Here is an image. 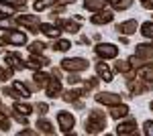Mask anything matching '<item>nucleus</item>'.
Segmentation results:
<instances>
[{
  "label": "nucleus",
  "instance_id": "obj_33",
  "mask_svg": "<svg viewBox=\"0 0 153 136\" xmlns=\"http://www.w3.org/2000/svg\"><path fill=\"white\" fill-rule=\"evenodd\" d=\"M98 87V77H92V79H86L84 81V87H82V96H86L88 91H92Z\"/></svg>",
  "mask_w": 153,
  "mask_h": 136
},
{
  "label": "nucleus",
  "instance_id": "obj_31",
  "mask_svg": "<svg viewBox=\"0 0 153 136\" xmlns=\"http://www.w3.org/2000/svg\"><path fill=\"white\" fill-rule=\"evenodd\" d=\"M53 49L59 51V53H63V51H70V49H71V43H70V41H65V39H55Z\"/></svg>",
  "mask_w": 153,
  "mask_h": 136
},
{
  "label": "nucleus",
  "instance_id": "obj_46",
  "mask_svg": "<svg viewBox=\"0 0 153 136\" xmlns=\"http://www.w3.org/2000/svg\"><path fill=\"white\" fill-rule=\"evenodd\" d=\"M19 136H35V130H31V128H25L19 132Z\"/></svg>",
  "mask_w": 153,
  "mask_h": 136
},
{
  "label": "nucleus",
  "instance_id": "obj_28",
  "mask_svg": "<svg viewBox=\"0 0 153 136\" xmlns=\"http://www.w3.org/2000/svg\"><path fill=\"white\" fill-rule=\"evenodd\" d=\"M12 110H14V112H21L23 116H31V114H33V106H29V104H23V102H14Z\"/></svg>",
  "mask_w": 153,
  "mask_h": 136
},
{
  "label": "nucleus",
  "instance_id": "obj_20",
  "mask_svg": "<svg viewBox=\"0 0 153 136\" xmlns=\"http://www.w3.org/2000/svg\"><path fill=\"white\" fill-rule=\"evenodd\" d=\"M135 55L143 57V59H153V43H139L135 49Z\"/></svg>",
  "mask_w": 153,
  "mask_h": 136
},
{
  "label": "nucleus",
  "instance_id": "obj_4",
  "mask_svg": "<svg viewBox=\"0 0 153 136\" xmlns=\"http://www.w3.org/2000/svg\"><path fill=\"white\" fill-rule=\"evenodd\" d=\"M127 87H129L131 96H141L145 91L153 90V83H147V81H143L141 77H139V79L133 77V79H127Z\"/></svg>",
  "mask_w": 153,
  "mask_h": 136
},
{
  "label": "nucleus",
  "instance_id": "obj_19",
  "mask_svg": "<svg viewBox=\"0 0 153 136\" xmlns=\"http://www.w3.org/2000/svg\"><path fill=\"white\" fill-rule=\"evenodd\" d=\"M108 4H110V0H84V8L90 10V12L104 10Z\"/></svg>",
  "mask_w": 153,
  "mask_h": 136
},
{
  "label": "nucleus",
  "instance_id": "obj_41",
  "mask_svg": "<svg viewBox=\"0 0 153 136\" xmlns=\"http://www.w3.org/2000/svg\"><path fill=\"white\" fill-rule=\"evenodd\" d=\"M143 132L147 136H153V120H147V122L143 124Z\"/></svg>",
  "mask_w": 153,
  "mask_h": 136
},
{
  "label": "nucleus",
  "instance_id": "obj_24",
  "mask_svg": "<svg viewBox=\"0 0 153 136\" xmlns=\"http://www.w3.org/2000/svg\"><path fill=\"white\" fill-rule=\"evenodd\" d=\"M127 61H129V65H131L133 69H135V71H139L141 67L149 65V63H147V59H143V57H139V55H131L129 59H127Z\"/></svg>",
  "mask_w": 153,
  "mask_h": 136
},
{
  "label": "nucleus",
  "instance_id": "obj_10",
  "mask_svg": "<svg viewBox=\"0 0 153 136\" xmlns=\"http://www.w3.org/2000/svg\"><path fill=\"white\" fill-rule=\"evenodd\" d=\"M4 61H6V65H8L10 69H14V71H23V69H27V61H23L19 53H6Z\"/></svg>",
  "mask_w": 153,
  "mask_h": 136
},
{
  "label": "nucleus",
  "instance_id": "obj_47",
  "mask_svg": "<svg viewBox=\"0 0 153 136\" xmlns=\"http://www.w3.org/2000/svg\"><path fill=\"white\" fill-rule=\"evenodd\" d=\"M0 112L4 114V116H10V114H12V108H6V106H2V104H0Z\"/></svg>",
  "mask_w": 153,
  "mask_h": 136
},
{
  "label": "nucleus",
  "instance_id": "obj_42",
  "mask_svg": "<svg viewBox=\"0 0 153 136\" xmlns=\"http://www.w3.org/2000/svg\"><path fill=\"white\" fill-rule=\"evenodd\" d=\"M10 116L14 118V120H16V122H19V124H27V116H23L21 112H14V110H12Z\"/></svg>",
  "mask_w": 153,
  "mask_h": 136
},
{
  "label": "nucleus",
  "instance_id": "obj_5",
  "mask_svg": "<svg viewBox=\"0 0 153 136\" xmlns=\"http://www.w3.org/2000/svg\"><path fill=\"white\" fill-rule=\"evenodd\" d=\"M57 124L63 134H71V130L76 126V118L71 116V112H57Z\"/></svg>",
  "mask_w": 153,
  "mask_h": 136
},
{
  "label": "nucleus",
  "instance_id": "obj_30",
  "mask_svg": "<svg viewBox=\"0 0 153 136\" xmlns=\"http://www.w3.org/2000/svg\"><path fill=\"white\" fill-rule=\"evenodd\" d=\"M14 6L12 4H8L6 0H0V16H12L14 14Z\"/></svg>",
  "mask_w": 153,
  "mask_h": 136
},
{
  "label": "nucleus",
  "instance_id": "obj_8",
  "mask_svg": "<svg viewBox=\"0 0 153 136\" xmlns=\"http://www.w3.org/2000/svg\"><path fill=\"white\" fill-rule=\"evenodd\" d=\"M94 100L98 104H102V106H114V104L120 102V96L118 93H114V91H96V96H94Z\"/></svg>",
  "mask_w": 153,
  "mask_h": 136
},
{
  "label": "nucleus",
  "instance_id": "obj_2",
  "mask_svg": "<svg viewBox=\"0 0 153 136\" xmlns=\"http://www.w3.org/2000/svg\"><path fill=\"white\" fill-rule=\"evenodd\" d=\"M88 67H90V63L84 57H65L61 61V69L68 71V73H82Z\"/></svg>",
  "mask_w": 153,
  "mask_h": 136
},
{
  "label": "nucleus",
  "instance_id": "obj_18",
  "mask_svg": "<svg viewBox=\"0 0 153 136\" xmlns=\"http://www.w3.org/2000/svg\"><path fill=\"white\" fill-rule=\"evenodd\" d=\"M137 26H139V23H137L135 18H131V21H125V23L117 24L114 29H117L120 35H125V37H127V35H133V33H135V31H137Z\"/></svg>",
  "mask_w": 153,
  "mask_h": 136
},
{
  "label": "nucleus",
  "instance_id": "obj_32",
  "mask_svg": "<svg viewBox=\"0 0 153 136\" xmlns=\"http://www.w3.org/2000/svg\"><path fill=\"white\" fill-rule=\"evenodd\" d=\"M14 87H16V91L23 96V100L25 98H29L31 96V90H29V85H27V81H14Z\"/></svg>",
  "mask_w": 153,
  "mask_h": 136
},
{
  "label": "nucleus",
  "instance_id": "obj_17",
  "mask_svg": "<svg viewBox=\"0 0 153 136\" xmlns=\"http://www.w3.org/2000/svg\"><path fill=\"white\" fill-rule=\"evenodd\" d=\"M55 26H59L61 31H68V33H71V35H76L80 31V23H78V21H68V18H57Z\"/></svg>",
  "mask_w": 153,
  "mask_h": 136
},
{
  "label": "nucleus",
  "instance_id": "obj_23",
  "mask_svg": "<svg viewBox=\"0 0 153 136\" xmlns=\"http://www.w3.org/2000/svg\"><path fill=\"white\" fill-rule=\"evenodd\" d=\"M53 4H57V0H35L33 2V10L43 12V10H47V8H51Z\"/></svg>",
  "mask_w": 153,
  "mask_h": 136
},
{
  "label": "nucleus",
  "instance_id": "obj_44",
  "mask_svg": "<svg viewBox=\"0 0 153 136\" xmlns=\"http://www.w3.org/2000/svg\"><path fill=\"white\" fill-rule=\"evenodd\" d=\"M63 10H65V4H59V2H57V6L53 8V16H57V14H61Z\"/></svg>",
  "mask_w": 153,
  "mask_h": 136
},
{
  "label": "nucleus",
  "instance_id": "obj_21",
  "mask_svg": "<svg viewBox=\"0 0 153 136\" xmlns=\"http://www.w3.org/2000/svg\"><path fill=\"white\" fill-rule=\"evenodd\" d=\"M35 128L41 132V134H55V128H53V124L49 122V120H45V118H39L37 120V124H35Z\"/></svg>",
  "mask_w": 153,
  "mask_h": 136
},
{
  "label": "nucleus",
  "instance_id": "obj_13",
  "mask_svg": "<svg viewBox=\"0 0 153 136\" xmlns=\"http://www.w3.org/2000/svg\"><path fill=\"white\" fill-rule=\"evenodd\" d=\"M49 65V59L43 55H35V53H31V57H29V61H27V69H33V71H37V69H43Z\"/></svg>",
  "mask_w": 153,
  "mask_h": 136
},
{
  "label": "nucleus",
  "instance_id": "obj_11",
  "mask_svg": "<svg viewBox=\"0 0 153 136\" xmlns=\"http://www.w3.org/2000/svg\"><path fill=\"white\" fill-rule=\"evenodd\" d=\"M135 132H137V120L135 118H129V120H125L117 126L118 136H129V134H135Z\"/></svg>",
  "mask_w": 153,
  "mask_h": 136
},
{
  "label": "nucleus",
  "instance_id": "obj_12",
  "mask_svg": "<svg viewBox=\"0 0 153 136\" xmlns=\"http://www.w3.org/2000/svg\"><path fill=\"white\" fill-rule=\"evenodd\" d=\"M112 18H114V12H112V10H98L96 14H92L90 23L96 24V26H100V24H108V23H112Z\"/></svg>",
  "mask_w": 153,
  "mask_h": 136
},
{
  "label": "nucleus",
  "instance_id": "obj_26",
  "mask_svg": "<svg viewBox=\"0 0 153 136\" xmlns=\"http://www.w3.org/2000/svg\"><path fill=\"white\" fill-rule=\"evenodd\" d=\"M133 2H135V0H110L112 8H114V10H118V12L131 8V6H133Z\"/></svg>",
  "mask_w": 153,
  "mask_h": 136
},
{
  "label": "nucleus",
  "instance_id": "obj_7",
  "mask_svg": "<svg viewBox=\"0 0 153 136\" xmlns=\"http://www.w3.org/2000/svg\"><path fill=\"white\" fill-rule=\"evenodd\" d=\"M45 93L49 96V100H53V98H61V93H63L61 79H59V77H49V81L45 83Z\"/></svg>",
  "mask_w": 153,
  "mask_h": 136
},
{
  "label": "nucleus",
  "instance_id": "obj_3",
  "mask_svg": "<svg viewBox=\"0 0 153 136\" xmlns=\"http://www.w3.org/2000/svg\"><path fill=\"white\" fill-rule=\"evenodd\" d=\"M94 53L96 57L100 59H117L118 57V47L112 45V43H98L94 47Z\"/></svg>",
  "mask_w": 153,
  "mask_h": 136
},
{
  "label": "nucleus",
  "instance_id": "obj_25",
  "mask_svg": "<svg viewBox=\"0 0 153 136\" xmlns=\"http://www.w3.org/2000/svg\"><path fill=\"white\" fill-rule=\"evenodd\" d=\"M33 81H35L39 87H45V83L49 81V75L45 73V71H41V69H37V71H33Z\"/></svg>",
  "mask_w": 153,
  "mask_h": 136
},
{
  "label": "nucleus",
  "instance_id": "obj_43",
  "mask_svg": "<svg viewBox=\"0 0 153 136\" xmlns=\"http://www.w3.org/2000/svg\"><path fill=\"white\" fill-rule=\"evenodd\" d=\"M65 81H68V83H71V85H76V83H80V75H78V73H70V75H68V77H65Z\"/></svg>",
  "mask_w": 153,
  "mask_h": 136
},
{
  "label": "nucleus",
  "instance_id": "obj_34",
  "mask_svg": "<svg viewBox=\"0 0 153 136\" xmlns=\"http://www.w3.org/2000/svg\"><path fill=\"white\" fill-rule=\"evenodd\" d=\"M29 51L35 53V55H43V53H45V43H41V41H33V43L29 45Z\"/></svg>",
  "mask_w": 153,
  "mask_h": 136
},
{
  "label": "nucleus",
  "instance_id": "obj_1",
  "mask_svg": "<svg viewBox=\"0 0 153 136\" xmlns=\"http://www.w3.org/2000/svg\"><path fill=\"white\" fill-rule=\"evenodd\" d=\"M106 128V116L102 110H92L88 114V120L84 122V130L88 134H102Z\"/></svg>",
  "mask_w": 153,
  "mask_h": 136
},
{
  "label": "nucleus",
  "instance_id": "obj_39",
  "mask_svg": "<svg viewBox=\"0 0 153 136\" xmlns=\"http://www.w3.org/2000/svg\"><path fill=\"white\" fill-rule=\"evenodd\" d=\"M0 130H2V132H8V130H10V122H8V116H4L2 112H0Z\"/></svg>",
  "mask_w": 153,
  "mask_h": 136
},
{
  "label": "nucleus",
  "instance_id": "obj_27",
  "mask_svg": "<svg viewBox=\"0 0 153 136\" xmlns=\"http://www.w3.org/2000/svg\"><path fill=\"white\" fill-rule=\"evenodd\" d=\"M139 77L147 83H153V65H145L139 69Z\"/></svg>",
  "mask_w": 153,
  "mask_h": 136
},
{
  "label": "nucleus",
  "instance_id": "obj_29",
  "mask_svg": "<svg viewBox=\"0 0 153 136\" xmlns=\"http://www.w3.org/2000/svg\"><path fill=\"white\" fill-rule=\"evenodd\" d=\"M61 98L65 100V102H76V100H80L82 98V90H70V91H65V93H61Z\"/></svg>",
  "mask_w": 153,
  "mask_h": 136
},
{
  "label": "nucleus",
  "instance_id": "obj_48",
  "mask_svg": "<svg viewBox=\"0 0 153 136\" xmlns=\"http://www.w3.org/2000/svg\"><path fill=\"white\" fill-rule=\"evenodd\" d=\"M59 4H74V2H76V0H57Z\"/></svg>",
  "mask_w": 153,
  "mask_h": 136
},
{
  "label": "nucleus",
  "instance_id": "obj_45",
  "mask_svg": "<svg viewBox=\"0 0 153 136\" xmlns=\"http://www.w3.org/2000/svg\"><path fill=\"white\" fill-rule=\"evenodd\" d=\"M141 6L147 10H153V0H141Z\"/></svg>",
  "mask_w": 153,
  "mask_h": 136
},
{
  "label": "nucleus",
  "instance_id": "obj_35",
  "mask_svg": "<svg viewBox=\"0 0 153 136\" xmlns=\"http://www.w3.org/2000/svg\"><path fill=\"white\" fill-rule=\"evenodd\" d=\"M2 96H8V98H12V100H23V96L16 91L14 85H12V87H8V85H6V87H2Z\"/></svg>",
  "mask_w": 153,
  "mask_h": 136
},
{
  "label": "nucleus",
  "instance_id": "obj_50",
  "mask_svg": "<svg viewBox=\"0 0 153 136\" xmlns=\"http://www.w3.org/2000/svg\"><path fill=\"white\" fill-rule=\"evenodd\" d=\"M149 108H151V110H153V102H151V104H149Z\"/></svg>",
  "mask_w": 153,
  "mask_h": 136
},
{
  "label": "nucleus",
  "instance_id": "obj_38",
  "mask_svg": "<svg viewBox=\"0 0 153 136\" xmlns=\"http://www.w3.org/2000/svg\"><path fill=\"white\" fill-rule=\"evenodd\" d=\"M12 73H14V69H4V67H0V81H8L12 79Z\"/></svg>",
  "mask_w": 153,
  "mask_h": 136
},
{
  "label": "nucleus",
  "instance_id": "obj_6",
  "mask_svg": "<svg viewBox=\"0 0 153 136\" xmlns=\"http://www.w3.org/2000/svg\"><path fill=\"white\" fill-rule=\"evenodd\" d=\"M16 24L19 26H25L27 31H33V33H39V18H37L35 14H21V16H16Z\"/></svg>",
  "mask_w": 153,
  "mask_h": 136
},
{
  "label": "nucleus",
  "instance_id": "obj_16",
  "mask_svg": "<svg viewBox=\"0 0 153 136\" xmlns=\"http://www.w3.org/2000/svg\"><path fill=\"white\" fill-rule=\"evenodd\" d=\"M39 31L45 35L47 39H59V35H61V29L59 26H55V24H49V23H41L39 24Z\"/></svg>",
  "mask_w": 153,
  "mask_h": 136
},
{
  "label": "nucleus",
  "instance_id": "obj_9",
  "mask_svg": "<svg viewBox=\"0 0 153 136\" xmlns=\"http://www.w3.org/2000/svg\"><path fill=\"white\" fill-rule=\"evenodd\" d=\"M4 39V43H8V45H14V47H23L27 45V35L23 31H6V35L2 37Z\"/></svg>",
  "mask_w": 153,
  "mask_h": 136
},
{
  "label": "nucleus",
  "instance_id": "obj_14",
  "mask_svg": "<svg viewBox=\"0 0 153 136\" xmlns=\"http://www.w3.org/2000/svg\"><path fill=\"white\" fill-rule=\"evenodd\" d=\"M108 114H110L112 120H123V118L129 116V106L123 104V102H118V104H114V106H110V112Z\"/></svg>",
  "mask_w": 153,
  "mask_h": 136
},
{
  "label": "nucleus",
  "instance_id": "obj_40",
  "mask_svg": "<svg viewBox=\"0 0 153 136\" xmlns=\"http://www.w3.org/2000/svg\"><path fill=\"white\" fill-rule=\"evenodd\" d=\"M8 4H12L14 8H19V10H25L27 8V0H6Z\"/></svg>",
  "mask_w": 153,
  "mask_h": 136
},
{
  "label": "nucleus",
  "instance_id": "obj_22",
  "mask_svg": "<svg viewBox=\"0 0 153 136\" xmlns=\"http://www.w3.org/2000/svg\"><path fill=\"white\" fill-rule=\"evenodd\" d=\"M19 24L14 16H0V31H14Z\"/></svg>",
  "mask_w": 153,
  "mask_h": 136
},
{
  "label": "nucleus",
  "instance_id": "obj_37",
  "mask_svg": "<svg viewBox=\"0 0 153 136\" xmlns=\"http://www.w3.org/2000/svg\"><path fill=\"white\" fill-rule=\"evenodd\" d=\"M33 110H35L37 114H41V116H45V114L49 112V106L45 102H37L35 106H33Z\"/></svg>",
  "mask_w": 153,
  "mask_h": 136
},
{
  "label": "nucleus",
  "instance_id": "obj_49",
  "mask_svg": "<svg viewBox=\"0 0 153 136\" xmlns=\"http://www.w3.org/2000/svg\"><path fill=\"white\" fill-rule=\"evenodd\" d=\"M6 45V43H4V39H0V47H4Z\"/></svg>",
  "mask_w": 153,
  "mask_h": 136
},
{
  "label": "nucleus",
  "instance_id": "obj_15",
  "mask_svg": "<svg viewBox=\"0 0 153 136\" xmlns=\"http://www.w3.org/2000/svg\"><path fill=\"white\" fill-rule=\"evenodd\" d=\"M96 75H98V79L106 81V83L112 81V69L104 63V59H100V61L96 63Z\"/></svg>",
  "mask_w": 153,
  "mask_h": 136
},
{
  "label": "nucleus",
  "instance_id": "obj_36",
  "mask_svg": "<svg viewBox=\"0 0 153 136\" xmlns=\"http://www.w3.org/2000/svg\"><path fill=\"white\" fill-rule=\"evenodd\" d=\"M141 35L145 37V39H153V21L141 24Z\"/></svg>",
  "mask_w": 153,
  "mask_h": 136
}]
</instances>
